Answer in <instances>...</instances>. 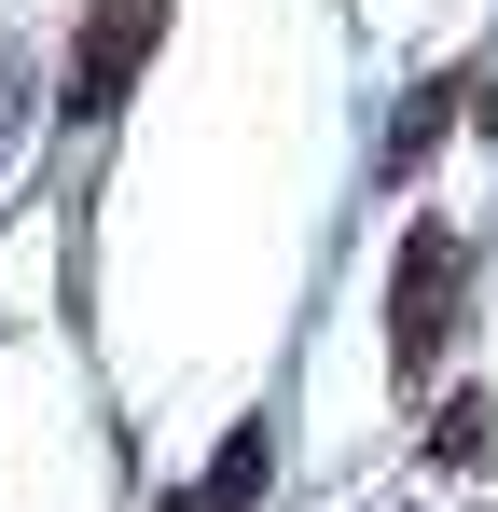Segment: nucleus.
<instances>
[{
	"instance_id": "1",
	"label": "nucleus",
	"mask_w": 498,
	"mask_h": 512,
	"mask_svg": "<svg viewBox=\"0 0 498 512\" xmlns=\"http://www.w3.org/2000/svg\"><path fill=\"white\" fill-rule=\"evenodd\" d=\"M139 42H153V0H111V14H97V42H83V84H70L83 125H111V97H125V70H139Z\"/></svg>"
},
{
	"instance_id": "2",
	"label": "nucleus",
	"mask_w": 498,
	"mask_h": 512,
	"mask_svg": "<svg viewBox=\"0 0 498 512\" xmlns=\"http://www.w3.org/2000/svg\"><path fill=\"white\" fill-rule=\"evenodd\" d=\"M443 291H457V250H443V236H415V263H402V360L443 346Z\"/></svg>"
},
{
	"instance_id": "3",
	"label": "nucleus",
	"mask_w": 498,
	"mask_h": 512,
	"mask_svg": "<svg viewBox=\"0 0 498 512\" xmlns=\"http://www.w3.org/2000/svg\"><path fill=\"white\" fill-rule=\"evenodd\" d=\"M263 471H277V429L249 416L236 443H222V471H208V485H194V512H249V499H263Z\"/></svg>"
}]
</instances>
